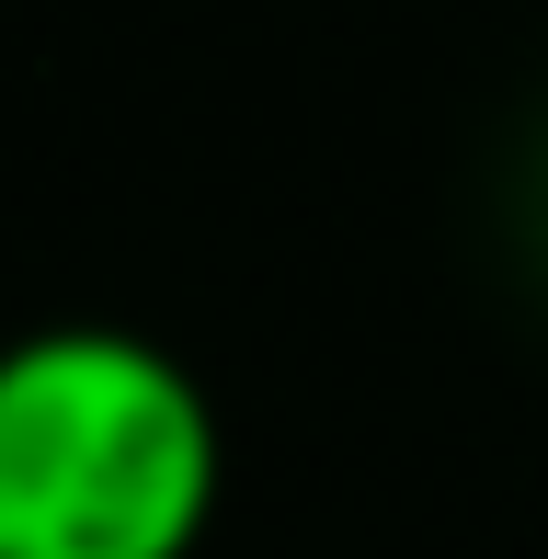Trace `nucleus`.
<instances>
[{
    "label": "nucleus",
    "mask_w": 548,
    "mask_h": 559,
    "mask_svg": "<svg viewBox=\"0 0 548 559\" xmlns=\"http://www.w3.org/2000/svg\"><path fill=\"white\" fill-rule=\"evenodd\" d=\"M229 491L206 377L127 320L0 343V559H194Z\"/></svg>",
    "instance_id": "nucleus-1"
}]
</instances>
